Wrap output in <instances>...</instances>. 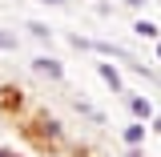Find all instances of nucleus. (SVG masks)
I'll return each mask as SVG.
<instances>
[{
    "label": "nucleus",
    "mask_w": 161,
    "mask_h": 157,
    "mask_svg": "<svg viewBox=\"0 0 161 157\" xmlns=\"http://www.w3.org/2000/svg\"><path fill=\"white\" fill-rule=\"evenodd\" d=\"M153 133H161V113H153Z\"/></svg>",
    "instance_id": "10"
},
{
    "label": "nucleus",
    "mask_w": 161,
    "mask_h": 157,
    "mask_svg": "<svg viewBox=\"0 0 161 157\" xmlns=\"http://www.w3.org/2000/svg\"><path fill=\"white\" fill-rule=\"evenodd\" d=\"M125 105H129V113L137 121H153V101L149 97H141V93H129L125 89Z\"/></svg>",
    "instance_id": "2"
},
{
    "label": "nucleus",
    "mask_w": 161,
    "mask_h": 157,
    "mask_svg": "<svg viewBox=\"0 0 161 157\" xmlns=\"http://www.w3.org/2000/svg\"><path fill=\"white\" fill-rule=\"evenodd\" d=\"M157 85H161V77H157Z\"/></svg>",
    "instance_id": "15"
},
{
    "label": "nucleus",
    "mask_w": 161,
    "mask_h": 157,
    "mask_svg": "<svg viewBox=\"0 0 161 157\" xmlns=\"http://www.w3.org/2000/svg\"><path fill=\"white\" fill-rule=\"evenodd\" d=\"M24 28H28V32H32L36 40H53V32H48V24H40V20H28Z\"/></svg>",
    "instance_id": "7"
},
{
    "label": "nucleus",
    "mask_w": 161,
    "mask_h": 157,
    "mask_svg": "<svg viewBox=\"0 0 161 157\" xmlns=\"http://www.w3.org/2000/svg\"><path fill=\"white\" fill-rule=\"evenodd\" d=\"M73 109H77V113H85V117L89 121H97V125H105V113H101V109H93V105H89V101H73Z\"/></svg>",
    "instance_id": "6"
},
{
    "label": "nucleus",
    "mask_w": 161,
    "mask_h": 157,
    "mask_svg": "<svg viewBox=\"0 0 161 157\" xmlns=\"http://www.w3.org/2000/svg\"><path fill=\"white\" fill-rule=\"evenodd\" d=\"M153 44H157V60H161V40H153Z\"/></svg>",
    "instance_id": "14"
},
{
    "label": "nucleus",
    "mask_w": 161,
    "mask_h": 157,
    "mask_svg": "<svg viewBox=\"0 0 161 157\" xmlns=\"http://www.w3.org/2000/svg\"><path fill=\"white\" fill-rule=\"evenodd\" d=\"M133 32H137L141 40H161V28L153 24V20H145V16H141V20H133Z\"/></svg>",
    "instance_id": "5"
},
{
    "label": "nucleus",
    "mask_w": 161,
    "mask_h": 157,
    "mask_svg": "<svg viewBox=\"0 0 161 157\" xmlns=\"http://www.w3.org/2000/svg\"><path fill=\"white\" fill-rule=\"evenodd\" d=\"M32 73H40V77H48V81H64V64H60L57 57H32Z\"/></svg>",
    "instance_id": "1"
},
{
    "label": "nucleus",
    "mask_w": 161,
    "mask_h": 157,
    "mask_svg": "<svg viewBox=\"0 0 161 157\" xmlns=\"http://www.w3.org/2000/svg\"><path fill=\"white\" fill-rule=\"evenodd\" d=\"M97 73H101V81H105L113 93H125V81H121V69H117V64H109V60H97Z\"/></svg>",
    "instance_id": "3"
},
{
    "label": "nucleus",
    "mask_w": 161,
    "mask_h": 157,
    "mask_svg": "<svg viewBox=\"0 0 161 157\" xmlns=\"http://www.w3.org/2000/svg\"><path fill=\"white\" fill-rule=\"evenodd\" d=\"M125 157H145V149H141V145H129V149H125Z\"/></svg>",
    "instance_id": "9"
},
{
    "label": "nucleus",
    "mask_w": 161,
    "mask_h": 157,
    "mask_svg": "<svg viewBox=\"0 0 161 157\" xmlns=\"http://www.w3.org/2000/svg\"><path fill=\"white\" fill-rule=\"evenodd\" d=\"M125 4H129V8H145V0H125Z\"/></svg>",
    "instance_id": "11"
},
{
    "label": "nucleus",
    "mask_w": 161,
    "mask_h": 157,
    "mask_svg": "<svg viewBox=\"0 0 161 157\" xmlns=\"http://www.w3.org/2000/svg\"><path fill=\"white\" fill-rule=\"evenodd\" d=\"M0 157H20V153H12V149H0Z\"/></svg>",
    "instance_id": "13"
},
{
    "label": "nucleus",
    "mask_w": 161,
    "mask_h": 157,
    "mask_svg": "<svg viewBox=\"0 0 161 157\" xmlns=\"http://www.w3.org/2000/svg\"><path fill=\"white\" fill-rule=\"evenodd\" d=\"M145 133H149V125L133 117L125 129H121V141H125V145H145Z\"/></svg>",
    "instance_id": "4"
},
{
    "label": "nucleus",
    "mask_w": 161,
    "mask_h": 157,
    "mask_svg": "<svg viewBox=\"0 0 161 157\" xmlns=\"http://www.w3.org/2000/svg\"><path fill=\"white\" fill-rule=\"evenodd\" d=\"M40 4H53V8H60V4H64V0H40Z\"/></svg>",
    "instance_id": "12"
},
{
    "label": "nucleus",
    "mask_w": 161,
    "mask_h": 157,
    "mask_svg": "<svg viewBox=\"0 0 161 157\" xmlns=\"http://www.w3.org/2000/svg\"><path fill=\"white\" fill-rule=\"evenodd\" d=\"M16 44L20 40L12 36V32H0V53H16Z\"/></svg>",
    "instance_id": "8"
}]
</instances>
